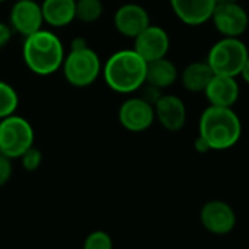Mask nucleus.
Wrapping results in <instances>:
<instances>
[{"instance_id":"obj_23","label":"nucleus","mask_w":249,"mask_h":249,"mask_svg":"<svg viewBox=\"0 0 249 249\" xmlns=\"http://www.w3.org/2000/svg\"><path fill=\"white\" fill-rule=\"evenodd\" d=\"M14 175L12 160L3 154H0V188L5 186Z\"/></svg>"},{"instance_id":"obj_18","label":"nucleus","mask_w":249,"mask_h":249,"mask_svg":"<svg viewBox=\"0 0 249 249\" xmlns=\"http://www.w3.org/2000/svg\"><path fill=\"white\" fill-rule=\"evenodd\" d=\"M178 79H179L178 66L170 59H167V56L153 62H147L145 84H150L160 89H166L170 88Z\"/></svg>"},{"instance_id":"obj_12","label":"nucleus","mask_w":249,"mask_h":249,"mask_svg":"<svg viewBox=\"0 0 249 249\" xmlns=\"http://www.w3.org/2000/svg\"><path fill=\"white\" fill-rule=\"evenodd\" d=\"M156 120L167 132H179L185 128L188 110L185 101L173 94H163L154 104Z\"/></svg>"},{"instance_id":"obj_27","label":"nucleus","mask_w":249,"mask_h":249,"mask_svg":"<svg viewBox=\"0 0 249 249\" xmlns=\"http://www.w3.org/2000/svg\"><path fill=\"white\" fill-rule=\"evenodd\" d=\"M88 46L87 40L84 37H76L71 41V49H81V47H85Z\"/></svg>"},{"instance_id":"obj_4","label":"nucleus","mask_w":249,"mask_h":249,"mask_svg":"<svg viewBox=\"0 0 249 249\" xmlns=\"http://www.w3.org/2000/svg\"><path fill=\"white\" fill-rule=\"evenodd\" d=\"M60 69L69 85L87 88L100 78L103 63L98 53L89 46H85L81 49H71V52L65 54Z\"/></svg>"},{"instance_id":"obj_16","label":"nucleus","mask_w":249,"mask_h":249,"mask_svg":"<svg viewBox=\"0 0 249 249\" xmlns=\"http://www.w3.org/2000/svg\"><path fill=\"white\" fill-rule=\"evenodd\" d=\"M76 0H43L41 12L44 24L52 28H63L71 25L75 18Z\"/></svg>"},{"instance_id":"obj_2","label":"nucleus","mask_w":249,"mask_h":249,"mask_svg":"<svg viewBox=\"0 0 249 249\" xmlns=\"http://www.w3.org/2000/svg\"><path fill=\"white\" fill-rule=\"evenodd\" d=\"M101 75L111 91L134 94L145 84L147 62L134 49H122L106 60Z\"/></svg>"},{"instance_id":"obj_1","label":"nucleus","mask_w":249,"mask_h":249,"mask_svg":"<svg viewBox=\"0 0 249 249\" xmlns=\"http://www.w3.org/2000/svg\"><path fill=\"white\" fill-rule=\"evenodd\" d=\"M198 135L211 151L230 150L242 138V120L233 107L208 106L199 116Z\"/></svg>"},{"instance_id":"obj_5","label":"nucleus","mask_w":249,"mask_h":249,"mask_svg":"<svg viewBox=\"0 0 249 249\" xmlns=\"http://www.w3.org/2000/svg\"><path fill=\"white\" fill-rule=\"evenodd\" d=\"M248 57V46L240 37H221L211 46L205 60L215 75L237 78Z\"/></svg>"},{"instance_id":"obj_14","label":"nucleus","mask_w":249,"mask_h":249,"mask_svg":"<svg viewBox=\"0 0 249 249\" xmlns=\"http://www.w3.org/2000/svg\"><path fill=\"white\" fill-rule=\"evenodd\" d=\"M175 17L188 27H199L210 22L215 0H169Z\"/></svg>"},{"instance_id":"obj_22","label":"nucleus","mask_w":249,"mask_h":249,"mask_svg":"<svg viewBox=\"0 0 249 249\" xmlns=\"http://www.w3.org/2000/svg\"><path fill=\"white\" fill-rule=\"evenodd\" d=\"M18 160L21 161V166H22L24 170H27V172H36V170L40 169V166L43 163V153L37 147L33 145Z\"/></svg>"},{"instance_id":"obj_8","label":"nucleus","mask_w":249,"mask_h":249,"mask_svg":"<svg viewBox=\"0 0 249 249\" xmlns=\"http://www.w3.org/2000/svg\"><path fill=\"white\" fill-rule=\"evenodd\" d=\"M210 21L221 37H242L249 27V15L240 3L215 5Z\"/></svg>"},{"instance_id":"obj_3","label":"nucleus","mask_w":249,"mask_h":249,"mask_svg":"<svg viewBox=\"0 0 249 249\" xmlns=\"http://www.w3.org/2000/svg\"><path fill=\"white\" fill-rule=\"evenodd\" d=\"M65 46L57 34L50 30H38L24 37L22 59L25 66L38 76L56 73L65 59Z\"/></svg>"},{"instance_id":"obj_25","label":"nucleus","mask_w":249,"mask_h":249,"mask_svg":"<svg viewBox=\"0 0 249 249\" xmlns=\"http://www.w3.org/2000/svg\"><path fill=\"white\" fill-rule=\"evenodd\" d=\"M194 148H195V151L196 153H199V154H205V153H208V151H211L210 150V147H208V144L198 135L196 137V140L194 141Z\"/></svg>"},{"instance_id":"obj_29","label":"nucleus","mask_w":249,"mask_h":249,"mask_svg":"<svg viewBox=\"0 0 249 249\" xmlns=\"http://www.w3.org/2000/svg\"><path fill=\"white\" fill-rule=\"evenodd\" d=\"M3 2H8V0H0V3H3Z\"/></svg>"},{"instance_id":"obj_10","label":"nucleus","mask_w":249,"mask_h":249,"mask_svg":"<svg viewBox=\"0 0 249 249\" xmlns=\"http://www.w3.org/2000/svg\"><path fill=\"white\" fill-rule=\"evenodd\" d=\"M41 5L36 0H15L9 12V25L14 33L27 37L43 28Z\"/></svg>"},{"instance_id":"obj_26","label":"nucleus","mask_w":249,"mask_h":249,"mask_svg":"<svg viewBox=\"0 0 249 249\" xmlns=\"http://www.w3.org/2000/svg\"><path fill=\"white\" fill-rule=\"evenodd\" d=\"M239 76H242L243 82H245L246 85H249V57L246 59V62H245V65H243V68H242Z\"/></svg>"},{"instance_id":"obj_9","label":"nucleus","mask_w":249,"mask_h":249,"mask_svg":"<svg viewBox=\"0 0 249 249\" xmlns=\"http://www.w3.org/2000/svg\"><path fill=\"white\" fill-rule=\"evenodd\" d=\"M202 227L217 236L229 234L236 226V213L230 204L221 199L207 201L199 211Z\"/></svg>"},{"instance_id":"obj_13","label":"nucleus","mask_w":249,"mask_h":249,"mask_svg":"<svg viewBox=\"0 0 249 249\" xmlns=\"http://www.w3.org/2000/svg\"><path fill=\"white\" fill-rule=\"evenodd\" d=\"M151 24L148 11L138 3H124L113 15L114 30L126 38H135Z\"/></svg>"},{"instance_id":"obj_15","label":"nucleus","mask_w":249,"mask_h":249,"mask_svg":"<svg viewBox=\"0 0 249 249\" xmlns=\"http://www.w3.org/2000/svg\"><path fill=\"white\" fill-rule=\"evenodd\" d=\"M202 94L205 95L210 106L233 107L239 100L240 87L234 76L214 73Z\"/></svg>"},{"instance_id":"obj_28","label":"nucleus","mask_w":249,"mask_h":249,"mask_svg":"<svg viewBox=\"0 0 249 249\" xmlns=\"http://www.w3.org/2000/svg\"><path fill=\"white\" fill-rule=\"evenodd\" d=\"M240 0H215V5L218 3H239Z\"/></svg>"},{"instance_id":"obj_19","label":"nucleus","mask_w":249,"mask_h":249,"mask_svg":"<svg viewBox=\"0 0 249 249\" xmlns=\"http://www.w3.org/2000/svg\"><path fill=\"white\" fill-rule=\"evenodd\" d=\"M104 12L101 0H76L75 2V18L84 24L97 22Z\"/></svg>"},{"instance_id":"obj_24","label":"nucleus","mask_w":249,"mask_h":249,"mask_svg":"<svg viewBox=\"0 0 249 249\" xmlns=\"http://www.w3.org/2000/svg\"><path fill=\"white\" fill-rule=\"evenodd\" d=\"M14 36V30L11 28L9 22L0 21V49H5Z\"/></svg>"},{"instance_id":"obj_17","label":"nucleus","mask_w":249,"mask_h":249,"mask_svg":"<svg viewBox=\"0 0 249 249\" xmlns=\"http://www.w3.org/2000/svg\"><path fill=\"white\" fill-rule=\"evenodd\" d=\"M213 76H214V72L207 63V60L192 62L186 65L185 69L179 73L182 87L188 92H194V94L204 92Z\"/></svg>"},{"instance_id":"obj_7","label":"nucleus","mask_w":249,"mask_h":249,"mask_svg":"<svg viewBox=\"0 0 249 249\" xmlns=\"http://www.w3.org/2000/svg\"><path fill=\"white\" fill-rule=\"evenodd\" d=\"M119 123L123 129L132 134H141L148 131L156 122L154 106L145 101L141 95L129 97L124 100L117 111Z\"/></svg>"},{"instance_id":"obj_6","label":"nucleus","mask_w":249,"mask_h":249,"mask_svg":"<svg viewBox=\"0 0 249 249\" xmlns=\"http://www.w3.org/2000/svg\"><path fill=\"white\" fill-rule=\"evenodd\" d=\"M36 132L33 124L17 113L0 119V154L18 160L34 145Z\"/></svg>"},{"instance_id":"obj_21","label":"nucleus","mask_w":249,"mask_h":249,"mask_svg":"<svg viewBox=\"0 0 249 249\" xmlns=\"http://www.w3.org/2000/svg\"><path fill=\"white\" fill-rule=\"evenodd\" d=\"M82 249H113V239L104 230H92L87 234Z\"/></svg>"},{"instance_id":"obj_11","label":"nucleus","mask_w":249,"mask_h":249,"mask_svg":"<svg viewBox=\"0 0 249 249\" xmlns=\"http://www.w3.org/2000/svg\"><path fill=\"white\" fill-rule=\"evenodd\" d=\"M134 50L145 62H153L166 57L170 50L169 33L160 25L150 24L142 33H140L134 38Z\"/></svg>"},{"instance_id":"obj_20","label":"nucleus","mask_w":249,"mask_h":249,"mask_svg":"<svg viewBox=\"0 0 249 249\" xmlns=\"http://www.w3.org/2000/svg\"><path fill=\"white\" fill-rule=\"evenodd\" d=\"M19 106V95L17 89L6 81H0V119L17 113Z\"/></svg>"}]
</instances>
